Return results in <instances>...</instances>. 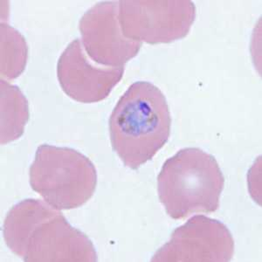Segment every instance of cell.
<instances>
[{
    "instance_id": "1",
    "label": "cell",
    "mask_w": 262,
    "mask_h": 262,
    "mask_svg": "<svg viewBox=\"0 0 262 262\" xmlns=\"http://www.w3.org/2000/svg\"><path fill=\"white\" fill-rule=\"evenodd\" d=\"M3 234L12 253L27 262H96V247L72 227L60 210L46 201L27 199L12 206Z\"/></svg>"
},
{
    "instance_id": "2",
    "label": "cell",
    "mask_w": 262,
    "mask_h": 262,
    "mask_svg": "<svg viewBox=\"0 0 262 262\" xmlns=\"http://www.w3.org/2000/svg\"><path fill=\"white\" fill-rule=\"evenodd\" d=\"M171 117L161 90L148 81L132 84L110 117L114 151L131 170L151 160L169 140Z\"/></svg>"
},
{
    "instance_id": "3",
    "label": "cell",
    "mask_w": 262,
    "mask_h": 262,
    "mask_svg": "<svg viewBox=\"0 0 262 262\" xmlns=\"http://www.w3.org/2000/svg\"><path fill=\"white\" fill-rule=\"evenodd\" d=\"M224 185L213 156L199 148H185L164 162L158 177V196L167 214L183 220L198 212H216Z\"/></svg>"
},
{
    "instance_id": "4",
    "label": "cell",
    "mask_w": 262,
    "mask_h": 262,
    "mask_svg": "<svg viewBox=\"0 0 262 262\" xmlns=\"http://www.w3.org/2000/svg\"><path fill=\"white\" fill-rule=\"evenodd\" d=\"M31 187L57 210L79 208L92 198L97 185L95 165L67 147L42 144L29 171Z\"/></svg>"
},
{
    "instance_id": "5",
    "label": "cell",
    "mask_w": 262,
    "mask_h": 262,
    "mask_svg": "<svg viewBox=\"0 0 262 262\" xmlns=\"http://www.w3.org/2000/svg\"><path fill=\"white\" fill-rule=\"evenodd\" d=\"M118 18L123 35L148 44L184 39L196 18L190 0H121Z\"/></svg>"
},
{
    "instance_id": "6",
    "label": "cell",
    "mask_w": 262,
    "mask_h": 262,
    "mask_svg": "<svg viewBox=\"0 0 262 262\" xmlns=\"http://www.w3.org/2000/svg\"><path fill=\"white\" fill-rule=\"evenodd\" d=\"M234 254L232 233L217 220L196 215L178 227L152 262H228Z\"/></svg>"
},
{
    "instance_id": "7",
    "label": "cell",
    "mask_w": 262,
    "mask_h": 262,
    "mask_svg": "<svg viewBox=\"0 0 262 262\" xmlns=\"http://www.w3.org/2000/svg\"><path fill=\"white\" fill-rule=\"evenodd\" d=\"M79 29L86 54L105 67L124 68L143 45L123 35L116 1L100 2L88 10L79 22Z\"/></svg>"
},
{
    "instance_id": "8",
    "label": "cell",
    "mask_w": 262,
    "mask_h": 262,
    "mask_svg": "<svg viewBox=\"0 0 262 262\" xmlns=\"http://www.w3.org/2000/svg\"><path fill=\"white\" fill-rule=\"evenodd\" d=\"M123 73L124 68L94 62L79 39L67 47L57 64V77L63 91L81 103H96L107 98Z\"/></svg>"
},
{
    "instance_id": "9",
    "label": "cell",
    "mask_w": 262,
    "mask_h": 262,
    "mask_svg": "<svg viewBox=\"0 0 262 262\" xmlns=\"http://www.w3.org/2000/svg\"><path fill=\"white\" fill-rule=\"evenodd\" d=\"M1 144L17 140L24 134L29 120V105L18 86L1 79Z\"/></svg>"
},
{
    "instance_id": "10",
    "label": "cell",
    "mask_w": 262,
    "mask_h": 262,
    "mask_svg": "<svg viewBox=\"0 0 262 262\" xmlns=\"http://www.w3.org/2000/svg\"><path fill=\"white\" fill-rule=\"evenodd\" d=\"M0 75L5 81L15 80L27 66L28 48L20 33L6 23H1Z\"/></svg>"
}]
</instances>
